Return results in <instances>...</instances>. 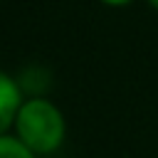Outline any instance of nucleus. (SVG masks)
<instances>
[{"label": "nucleus", "mask_w": 158, "mask_h": 158, "mask_svg": "<svg viewBox=\"0 0 158 158\" xmlns=\"http://www.w3.org/2000/svg\"><path fill=\"white\" fill-rule=\"evenodd\" d=\"M15 133L20 141L32 148L37 156H49L54 153L67 136V121L64 114L57 109L54 101L44 96H32L25 99L17 116H15Z\"/></svg>", "instance_id": "1"}, {"label": "nucleus", "mask_w": 158, "mask_h": 158, "mask_svg": "<svg viewBox=\"0 0 158 158\" xmlns=\"http://www.w3.org/2000/svg\"><path fill=\"white\" fill-rule=\"evenodd\" d=\"M22 89L20 84L0 69V133H7L15 126V116L22 106Z\"/></svg>", "instance_id": "2"}, {"label": "nucleus", "mask_w": 158, "mask_h": 158, "mask_svg": "<svg viewBox=\"0 0 158 158\" xmlns=\"http://www.w3.org/2000/svg\"><path fill=\"white\" fill-rule=\"evenodd\" d=\"M0 158H37V153L27 148L17 133H0Z\"/></svg>", "instance_id": "3"}, {"label": "nucleus", "mask_w": 158, "mask_h": 158, "mask_svg": "<svg viewBox=\"0 0 158 158\" xmlns=\"http://www.w3.org/2000/svg\"><path fill=\"white\" fill-rule=\"evenodd\" d=\"M99 2H104V5H109V7H123V5H128V2H133V0H99Z\"/></svg>", "instance_id": "4"}, {"label": "nucleus", "mask_w": 158, "mask_h": 158, "mask_svg": "<svg viewBox=\"0 0 158 158\" xmlns=\"http://www.w3.org/2000/svg\"><path fill=\"white\" fill-rule=\"evenodd\" d=\"M146 2H148V5L153 7V10H158V0H146Z\"/></svg>", "instance_id": "5"}]
</instances>
